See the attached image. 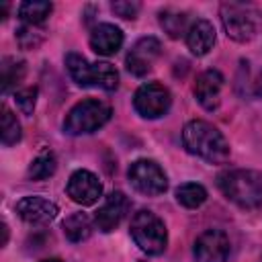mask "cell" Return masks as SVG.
Listing matches in <instances>:
<instances>
[{
    "label": "cell",
    "instance_id": "1",
    "mask_svg": "<svg viewBox=\"0 0 262 262\" xmlns=\"http://www.w3.org/2000/svg\"><path fill=\"white\" fill-rule=\"evenodd\" d=\"M182 145L188 154L209 162L223 164L229 160V143L223 133L207 121H188L182 129Z\"/></svg>",
    "mask_w": 262,
    "mask_h": 262
},
{
    "label": "cell",
    "instance_id": "2",
    "mask_svg": "<svg viewBox=\"0 0 262 262\" xmlns=\"http://www.w3.org/2000/svg\"><path fill=\"white\" fill-rule=\"evenodd\" d=\"M219 190L242 209L262 205V174L254 170H227L217 176Z\"/></svg>",
    "mask_w": 262,
    "mask_h": 262
},
{
    "label": "cell",
    "instance_id": "3",
    "mask_svg": "<svg viewBox=\"0 0 262 262\" xmlns=\"http://www.w3.org/2000/svg\"><path fill=\"white\" fill-rule=\"evenodd\" d=\"M221 23L227 37L237 43H246L256 37L262 23V12L246 2H225L221 4Z\"/></svg>",
    "mask_w": 262,
    "mask_h": 262
},
{
    "label": "cell",
    "instance_id": "4",
    "mask_svg": "<svg viewBox=\"0 0 262 262\" xmlns=\"http://www.w3.org/2000/svg\"><path fill=\"white\" fill-rule=\"evenodd\" d=\"M111 119V106L98 98L80 100L70 108L63 119V131L68 135H86L100 129Z\"/></svg>",
    "mask_w": 262,
    "mask_h": 262
},
{
    "label": "cell",
    "instance_id": "5",
    "mask_svg": "<svg viewBox=\"0 0 262 262\" xmlns=\"http://www.w3.org/2000/svg\"><path fill=\"white\" fill-rule=\"evenodd\" d=\"M131 237L149 256H158L168 246V231L164 221L151 211H139L131 219Z\"/></svg>",
    "mask_w": 262,
    "mask_h": 262
},
{
    "label": "cell",
    "instance_id": "6",
    "mask_svg": "<svg viewBox=\"0 0 262 262\" xmlns=\"http://www.w3.org/2000/svg\"><path fill=\"white\" fill-rule=\"evenodd\" d=\"M131 186L145 196H160L168 188V178L164 170L154 160H137L129 168Z\"/></svg>",
    "mask_w": 262,
    "mask_h": 262
},
{
    "label": "cell",
    "instance_id": "7",
    "mask_svg": "<svg viewBox=\"0 0 262 262\" xmlns=\"http://www.w3.org/2000/svg\"><path fill=\"white\" fill-rule=\"evenodd\" d=\"M172 96L164 84L147 82L141 84L133 96V106L143 119H158L170 111Z\"/></svg>",
    "mask_w": 262,
    "mask_h": 262
},
{
    "label": "cell",
    "instance_id": "8",
    "mask_svg": "<svg viewBox=\"0 0 262 262\" xmlns=\"http://www.w3.org/2000/svg\"><path fill=\"white\" fill-rule=\"evenodd\" d=\"M229 256V237L221 229H207L194 242L196 262H225Z\"/></svg>",
    "mask_w": 262,
    "mask_h": 262
},
{
    "label": "cell",
    "instance_id": "9",
    "mask_svg": "<svg viewBox=\"0 0 262 262\" xmlns=\"http://www.w3.org/2000/svg\"><path fill=\"white\" fill-rule=\"evenodd\" d=\"M66 190H68V196L74 203L82 205V207H90V205H94L102 196L100 180L92 172H88V170H76L70 176Z\"/></svg>",
    "mask_w": 262,
    "mask_h": 262
},
{
    "label": "cell",
    "instance_id": "10",
    "mask_svg": "<svg viewBox=\"0 0 262 262\" xmlns=\"http://www.w3.org/2000/svg\"><path fill=\"white\" fill-rule=\"evenodd\" d=\"M160 51H162V45L156 37H141L127 53V59H125L127 70L137 78L145 76L151 70L154 61L160 57Z\"/></svg>",
    "mask_w": 262,
    "mask_h": 262
},
{
    "label": "cell",
    "instance_id": "11",
    "mask_svg": "<svg viewBox=\"0 0 262 262\" xmlns=\"http://www.w3.org/2000/svg\"><path fill=\"white\" fill-rule=\"evenodd\" d=\"M127 211H129V199L121 190H115L98 207V211L94 215V223H96V227L100 231L108 233V231H113V229H117L121 225V221L125 219Z\"/></svg>",
    "mask_w": 262,
    "mask_h": 262
},
{
    "label": "cell",
    "instance_id": "12",
    "mask_svg": "<svg viewBox=\"0 0 262 262\" xmlns=\"http://www.w3.org/2000/svg\"><path fill=\"white\" fill-rule=\"evenodd\" d=\"M16 213L23 221L31 223V225H47L51 223L59 209L55 203H51L49 199L43 196H23L16 203Z\"/></svg>",
    "mask_w": 262,
    "mask_h": 262
},
{
    "label": "cell",
    "instance_id": "13",
    "mask_svg": "<svg viewBox=\"0 0 262 262\" xmlns=\"http://www.w3.org/2000/svg\"><path fill=\"white\" fill-rule=\"evenodd\" d=\"M223 76L217 70L203 72L194 82V96L199 104L205 111H215L221 102V90H223Z\"/></svg>",
    "mask_w": 262,
    "mask_h": 262
},
{
    "label": "cell",
    "instance_id": "14",
    "mask_svg": "<svg viewBox=\"0 0 262 262\" xmlns=\"http://www.w3.org/2000/svg\"><path fill=\"white\" fill-rule=\"evenodd\" d=\"M123 45V31L111 23H100L90 33V47L98 55H115Z\"/></svg>",
    "mask_w": 262,
    "mask_h": 262
},
{
    "label": "cell",
    "instance_id": "15",
    "mask_svg": "<svg viewBox=\"0 0 262 262\" xmlns=\"http://www.w3.org/2000/svg\"><path fill=\"white\" fill-rule=\"evenodd\" d=\"M186 45L194 55H207L215 45V27L205 18L194 20L186 33Z\"/></svg>",
    "mask_w": 262,
    "mask_h": 262
},
{
    "label": "cell",
    "instance_id": "16",
    "mask_svg": "<svg viewBox=\"0 0 262 262\" xmlns=\"http://www.w3.org/2000/svg\"><path fill=\"white\" fill-rule=\"evenodd\" d=\"M90 86H98L102 90H117L119 86V72L108 61H96L90 70Z\"/></svg>",
    "mask_w": 262,
    "mask_h": 262
},
{
    "label": "cell",
    "instance_id": "17",
    "mask_svg": "<svg viewBox=\"0 0 262 262\" xmlns=\"http://www.w3.org/2000/svg\"><path fill=\"white\" fill-rule=\"evenodd\" d=\"M63 233L70 242H84L92 233V219L86 213H72L63 221Z\"/></svg>",
    "mask_w": 262,
    "mask_h": 262
},
{
    "label": "cell",
    "instance_id": "18",
    "mask_svg": "<svg viewBox=\"0 0 262 262\" xmlns=\"http://www.w3.org/2000/svg\"><path fill=\"white\" fill-rule=\"evenodd\" d=\"M53 10V4L51 2H45V0H27L18 6V16L25 25H41Z\"/></svg>",
    "mask_w": 262,
    "mask_h": 262
},
{
    "label": "cell",
    "instance_id": "19",
    "mask_svg": "<svg viewBox=\"0 0 262 262\" xmlns=\"http://www.w3.org/2000/svg\"><path fill=\"white\" fill-rule=\"evenodd\" d=\"M2 92L6 94L10 88H14L27 74V63L16 57H4L2 59Z\"/></svg>",
    "mask_w": 262,
    "mask_h": 262
},
{
    "label": "cell",
    "instance_id": "20",
    "mask_svg": "<svg viewBox=\"0 0 262 262\" xmlns=\"http://www.w3.org/2000/svg\"><path fill=\"white\" fill-rule=\"evenodd\" d=\"M176 201L186 209H196L207 201V190H205L203 184L184 182L176 188Z\"/></svg>",
    "mask_w": 262,
    "mask_h": 262
},
{
    "label": "cell",
    "instance_id": "21",
    "mask_svg": "<svg viewBox=\"0 0 262 262\" xmlns=\"http://www.w3.org/2000/svg\"><path fill=\"white\" fill-rule=\"evenodd\" d=\"M160 25L168 33V37H172V39H178V37L188 33V29H186V14L184 12L162 10L160 12Z\"/></svg>",
    "mask_w": 262,
    "mask_h": 262
},
{
    "label": "cell",
    "instance_id": "22",
    "mask_svg": "<svg viewBox=\"0 0 262 262\" xmlns=\"http://www.w3.org/2000/svg\"><path fill=\"white\" fill-rule=\"evenodd\" d=\"M66 68H68V72H70V76L74 78L76 84L90 86V70H92V63H88L80 53H68L66 55Z\"/></svg>",
    "mask_w": 262,
    "mask_h": 262
},
{
    "label": "cell",
    "instance_id": "23",
    "mask_svg": "<svg viewBox=\"0 0 262 262\" xmlns=\"http://www.w3.org/2000/svg\"><path fill=\"white\" fill-rule=\"evenodd\" d=\"M55 168H57V162H55V156L51 151H43L39 154L31 166H29V178L33 180H45L49 176L55 174Z\"/></svg>",
    "mask_w": 262,
    "mask_h": 262
},
{
    "label": "cell",
    "instance_id": "24",
    "mask_svg": "<svg viewBox=\"0 0 262 262\" xmlns=\"http://www.w3.org/2000/svg\"><path fill=\"white\" fill-rule=\"evenodd\" d=\"M2 143L4 145H14L20 141V123L12 115L8 106H2Z\"/></svg>",
    "mask_w": 262,
    "mask_h": 262
},
{
    "label": "cell",
    "instance_id": "25",
    "mask_svg": "<svg viewBox=\"0 0 262 262\" xmlns=\"http://www.w3.org/2000/svg\"><path fill=\"white\" fill-rule=\"evenodd\" d=\"M16 41L23 49H33L43 41V31H37L33 25H25L16 31Z\"/></svg>",
    "mask_w": 262,
    "mask_h": 262
},
{
    "label": "cell",
    "instance_id": "26",
    "mask_svg": "<svg viewBox=\"0 0 262 262\" xmlns=\"http://www.w3.org/2000/svg\"><path fill=\"white\" fill-rule=\"evenodd\" d=\"M14 102H16V106L23 115H33L35 102H37V88L29 86V88H23V90L14 92Z\"/></svg>",
    "mask_w": 262,
    "mask_h": 262
},
{
    "label": "cell",
    "instance_id": "27",
    "mask_svg": "<svg viewBox=\"0 0 262 262\" xmlns=\"http://www.w3.org/2000/svg\"><path fill=\"white\" fill-rule=\"evenodd\" d=\"M111 8H113V12L117 14V16H121V18H135L137 16V12H139V4L137 2H123V0H119V2H113L111 4Z\"/></svg>",
    "mask_w": 262,
    "mask_h": 262
},
{
    "label": "cell",
    "instance_id": "28",
    "mask_svg": "<svg viewBox=\"0 0 262 262\" xmlns=\"http://www.w3.org/2000/svg\"><path fill=\"white\" fill-rule=\"evenodd\" d=\"M254 94L262 98V72L258 74V78H256V82H254Z\"/></svg>",
    "mask_w": 262,
    "mask_h": 262
},
{
    "label": "cell",
    "instance_id": "29",
    "mask_svg": "<svg viewBox=\"0 0 262 262\" xmlns=\"http://www.w3.org/2000/svg\"><path fill=\"white\" fill-rule=\"evenodd\" d=\"M6 242H8V227L6 223H2V246H6Z\"/></svg>",
    "mask_w": 262,
    "mask_h": 262
},
{
    "label": "cell",
    "instance_id": "30",
    "mask_svg": "<svg viewBox=\"0 0 262 262\" xmlns=\"http://www.w3.org/2000/svg\"><path fill=\"white\" fill-rule=\"evenodd\" d=\"M41 262H61L59 258H47V260H41Z\"/></svg>",
    "mask_w": 262,
    "mask_h": 262
}]
</instances>
